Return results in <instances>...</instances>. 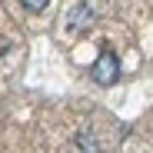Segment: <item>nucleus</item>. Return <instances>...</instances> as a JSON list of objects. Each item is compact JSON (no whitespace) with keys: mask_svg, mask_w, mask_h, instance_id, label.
Returning a JSON list of instances; mask_svg holds the SVG:
<instances>
[{"mask_svg":"<svg viewBox=\"0 0 153 153\" xmlns=\"http://www.w3.org/2000/svg\"><path fill=\"white\" fill-rule=\"evenodd\" d=\"M20 4L27 7L30 13H40V10H47V4H50V0H20Z\"/></svg>","mask_w":153,"mask_h":153,"instance_id":"nucleus-3","label":"nucleus"},{"mask_svg":"<svg viewBox=\"0 0 153 153\" xmlns=\"http://www.w3.org/2000/svg\"><path fill=\"white\" fill-rule=\"evenodd\" d=\"M90 73H93V80H97L100 87H113V83L120 80V57L110 53V50H103V53L93 60Z\"/></svg>","mask_w":153,"mask_h":153,"instance_id":"nucleus-1","label":"nucleus"},{"mask_svg":"<svg viewBox=\"0 0 153 153\" xmlns=\"http://www.w3.org/2000/svg\"><path fill=\"white\" fill-rule=\"evenodd\" d=\"M90 20H93L90 4H76V7L70 10V17H67V27H70V30H83V27H90Z\"/></svg>","mask_w":153,"mask_h":153,"instance_id":"nucleus-2","label":"nucleus"}]
</instances>
